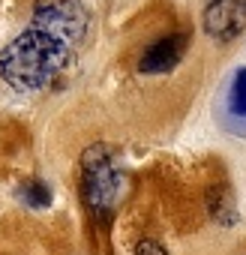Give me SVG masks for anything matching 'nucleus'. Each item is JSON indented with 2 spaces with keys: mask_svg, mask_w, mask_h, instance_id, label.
<instances>
[{
  "mask_svg": "<svg viewBox=\"0 0 246 255\" xmlns=\"http://www.w3.org/2000/svg\"><path fill=\"white\" fill-rule=\"evenodd\" d=\"M246 30V0H207L204 33L216 42H231Z\"/></svg>",
  "mask_w": 246,
  "mask_h": 255,
  "instance_id": "7ed1b4c3",
  "label": "nucleus"
},
{
  "mask_svg": "<svg viewBox=\"0 0 246 255\" xmlns=\"http://www.w3.org/2000/svg\"><path fill=\"white\" fill-rule=\"evenodd\" d=\"M219 120L228 132L246 138V66H237L228 75V81L222 87Z\"/></svg>",
  "mask_w": 246,
  "mask_h": 255,
  "instance_id": "20e7f679",
  "label": "nucleus"
},
{
  "mask_svg": "<svg viewBox=\"0 0 246 255\" xmlns=\"http://www.w3.org/2000/svg\"><path fill=\"white\" fill-rule=\"evenodd\" d=\"M135 255H168L156 240H138L135 243Z\"/></svg>",
  "mask_w": 246,
  "mask_h": 255,
  "instance_id": "0eeeda50",
  "label": "nucleus"
},
{
  "mask_svg": "<svg viewBox=\"0 0 246 255\" xmlns=\"http://www.w3.org/2000/svg\"><path fill=\"white\" fill-rule=\"evenodd\" d=\"M186 54V36L183 33H171V36H162L156 39L144 54H141V63L138 69L144 75H162V72H171L180 57Z\"/></svg>",
  "mask_w": 246,
  "mask_h": 255,
  "instance_id": "39448f33",
  "label": "nucleus"
},
{
  "mask_svg": "<svg viewBox=\"0 0 246 255\" xmlns=\"http://www.w3.org/2000/svg\"><path fill=\"white\" fill-rule=\"evenodd\" d=\"M18 195H21V201H24L27 207H33V210H42V207L51 204V186L42 183V180H27V183H21Z\"/></svg>",
  "mask_w": 246,
  "mask_h": 255,
  "instance_id": "423d86ee",
  "label": "nucleus"
},
{
  "mask_svg": "<svg viewBox=\"0 0 246 255\" xmlns=\"http://www.w3.org/2000/svg\"><path fill=\"white\" fill-rule=\"evenodd\" d=\"M81 171H84V201L96 216H108L120 198V174L108 156L105 144H90L81 156Z\"/></svg>",
  "mask_w": 246,
  "mask_h": 255,
  "instance_id": "f03ea898",
  "label": "nucleus"
},
{
  "mask_svg": "<svg viewBox=\"0 0 246 255\" xmlns=\"http://www.w3.org/2000/svg\"><path fill=\"white\" fill-rule=\"evenodd\" d=\"M90 27L81 0H39L33 21L0 51V78L15 90H42L72 69Z\"/></svg>",
  "mask_w": 246,
  "mask_h": 255,
  "instance_id": "f257e3e1",
  "label": "nucleus"
}]
</instances>
